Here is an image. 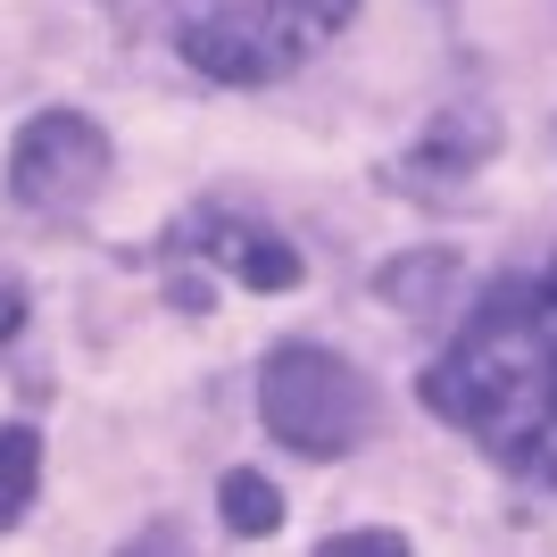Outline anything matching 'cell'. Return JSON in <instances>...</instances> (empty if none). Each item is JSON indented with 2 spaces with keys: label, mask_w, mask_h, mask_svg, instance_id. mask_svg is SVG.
I'll return each mask as SVG.
<instances>
[{
  "label": "cell",
  "mask_w": 557,
  "mask_h": 557,
  "mask_svg": "<svg viewBox=\"0 0 557 557\" xmlns=\"http://www.w3.org/2000/svg\"><path fill=\"white\" fill-rule=\"evenodd\" d=\"M109 184V134L84 109H42L9 141V200L34 216H75Z\"/></svg>",
  "instance_id": "4"
},
{
  "label": "cell",
  "mask_w": 557,
  "mask_h": 557,
  "mask_svg": "<svg viewBox=\"0 0 557 557\" xmlns=\"http://www.w3.org/2000/svg\"><path fill=\"white\" fill-rule=\"evenodd\" d=\"M317 557H408V541H399V533H342V541H325Z\"/></svg>",
  "instance_id": "9"
},
{
  "label": "cell",
  "mask_w": 557,
  "mask_h": 557,
  "mask_svg": "<svg viewBox=\"0 0 557 557\" xmlns=\"http://www.w3.org/2000/svg\"><path fill=\"white\" fill-rule=\"evenodd\" d=\"M424 408L474 433L508 474L557 491V267L491 283L466 308L458 342L424 374Z\"/></svg>",
  "instance_id": "1"
},
{
  "label": "cell",
  "mask_w": 557,
  "mask_h": 557,
  "mask_svg": "<svg viewBox=\"0 0 557 557\" xmlns=\"http://www.w3.org/2000/svg\"><path fill=\"white\" fill-rule=\"evenodd\" d=\"M17 325H25V283H17V275H0V342H9Z\"/></svg>",
  "instance_id": "11"
},
{
  "label": "cell",
  "mask_w": 557,
  "mask_h": 557,
  "mask_svg": "<svg viewBox=\"0 0 557 557\" xmlns=\"http://www.w3.org/2000/svg\"><path fill=\"white\" fill-rule=\"evenodd\" d=\"M125 34L166 42L209 84H275L342 34L358 0H109Z\"/></svg>",
  "instance_id": "2"
},
{
  "label": "cell",
  "mask_w": 557,
  "mask_h": 557,
  "mask_svg": "<svg viewBox=\"0 0 557 557\" xmlns=\"http://www.w3.org/2000/svg\"><path fill=\"white\" fill-rule=\"evenodd\" d=\"M34 474H42V442H34L25 424H0V533L25 516V499H34Z\"/></svg>",
  "instance_id": "8"
},
{
  "label": "cell",
  "mask_w": 557,
  "mask_h": 557,
  "mask_svg": "<svg viewBox=\"0 0 557 557\" xmlns=\"http://www.w3.org/2000/svg\"><path fill=\"white\" fill-rule=\"evenodd\" d=\"M258 417L275 433L283 449H300V458H342L358 449V433L374 424V392L367 374L333 358L317 342H283L258 374Z\"/></svg>",
  "instance_id": "3"
},
{
  "label": "cell",
  "mask_w": 557,
  "mask_h": 557,
  "mask_svg": "<svg viewBox=\"0 0 557 557\" xmlns=\"http://www.w3.org/2000/svg\"><path fill=\"white\" fill-rule=\"evenodd\" d=\"M491 150H499V116H491L483 100H458V109H442V116H433V134H424L417 150L399 159V184L433 200V191L466 184V175H474Z\"/></svg>",
  "instance_id": "5"
},
{
  "label": "cell",
  "mask_w": 557,
  "mask_h": 557,
  "mask_svg": "<svg viewBox=\"0 0 557 557\" xmlns=\"http://www.w3.org/2000/svg\"><path fill=\"white\" fill-rule=\"evenodd\" d=\"M116 557H191V549H184V533H175V524H150V533H134Z\"/></svg>",
  "instance_id": "10"
},
{
  "label": "cell",
  "mask_w": 557,
  "mask_h": 557,
  "mask_svg": "<svg viewBox=\"0 0 557 557\" xmlns=\"http://www.w3.org/2000/svg\"><path fill=\"white\" fill-rule=\"evenodd\" d=\"M216 516H225V533L258 541V533H275V524H283V491L267 483V474H250V466H233L225 483H216Z\"/></svg>",
  "instance_id": "7"
},
{
  "label": "cell",
  "mask_w": 557,
  "mask_h": 557,
  "mask_svg": "<svg viewBox=\"0 0 557 557\" xmlns=\"http://www.w3.org/2000/svg\"><path fill=\"white\" fill-rule=\"evenodd\" d=\"M175 250H200V258H216V267H233L250 292H292V283H300V250H292L283 233L250 225V216H200V225L175 233Z\"/></svg>",
  "instance_id": "6"
}]
</instances>
